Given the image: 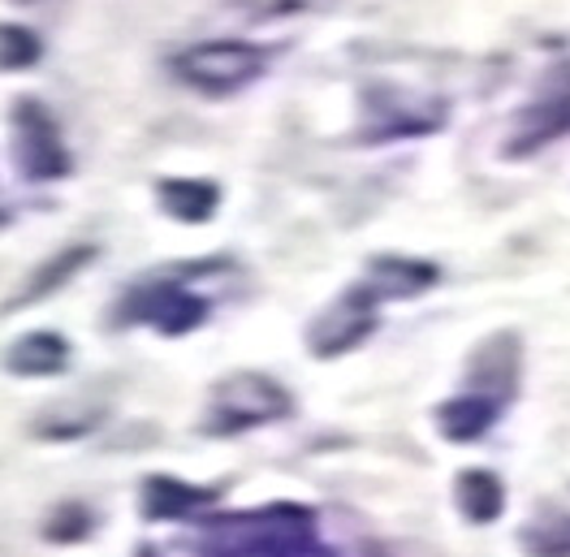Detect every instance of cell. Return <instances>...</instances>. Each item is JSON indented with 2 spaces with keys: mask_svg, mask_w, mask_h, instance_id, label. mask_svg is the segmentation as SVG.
<instances>
[{
  "mask_svg": "<svg viewBox=\"0 0 570 557\" xmlns=\"http://www.w3.org/2000/svg\"><path fill=\"white\" fill-rule=\"evenodd\" d=\"M459 506L471 522H493L505 506V492L493 471H463L459 476Z\"/></svg>",
  "mask_w": 570,
  "mask_h": 557,
  "instance_id": "7c38bea8",
  "label": "cell"
},
{
  "mask_svg": "<svg viewBox=\"0 0 570 557\" xmlns=\"http://www.w3.org/2000/svg\"><path fill=\"white\" fill-rule=\"evenodd\" d=\"M213 492H199V488H186L178 480H151L147 485V515L151 519H174V515H186L190 506H199V501H208Z\"/></svg>",
  "mask_w": 570,
  "mask_h": 557,
  "instance_id": "4fadbf2b",
  "label": "cell"
},
{
  "mask_svg": "<svg viewBox=\"0 0 570 557\" xmlns=\"http://www.w3.org/2000/svg\"><path fill=\"white\" fill-rule=\"evenodd\" d=\"M528 545L535 557H570V519L535 522L528 531Z\"/></svg>",
  "mask_w": 570,
  "mask_h": 557,
  "instance_id": "2e32d148",
  "label": "cell"
},
{
  "mask_svg": "<svg viewBox=\"0 0 570 557\" xmlns=\"http://www.w3.org/2000/svg\"><path fill=\"white\" fill-rule=\"evenodd\" d=\"M96 260V246H66V251H57L48 264H39L31 281L9 299V307H22V303H39V299H48L52 290H61L66 281L78 273V268H87Z\"/></svg>",
  "mask_w": 570,
  "mask_h": 557,
  "instance_id": "9c48e42d",
  "label": "cell"
},
{
  "mask_svg": "<svg viewBox=\"0 0 570 557\" xmlns=\"http://www.w3.org/2000/svg\"><path fill=\"white\" fill-rule=\"evenodd\" d=\"M493 419H498V402H489L484 393H466L441 407V432L450 441H475L493 428Z\"/></svg>",
  "mask_w": 570,
  "mask_h": 557,
  "instance_id": "30bf717a",
  "label": "cell"
},
{
  "mask_svg": "<svg viewBox=\"0 0 570 557\" xmlns=\"http://www.w3.org/2000/svg\"><path fill=\"white\" fill-rule=\"evenodd\" d=\"M471 372L480 384H505L514 381V338H493L484 350H475Z\"/></svg>",
  "mask_w": 570,
  "mask_h": 557,
  "instance_id": "9a60e30c",
  "label": "cell"
},
{
  "mask_svg": "<svg viewBox=\"0 0 570 557\" xmlns=\"http://www.w3.org/2000/svg\"><path fill=\"white\" fill-rule=\"evenodd\" d=\"M43 57V43L36 31L27 27H13V22H0V74L27 70Z\"/></svg>",
  "mask_w": 570,
  "mask_h": 557,
  "instance_id": "5bb4252c",
  "label": "cell"
},
{
  "mask_svg": "<svg viewBox=\"0 0 570 557\" xmlns=\"http://www.w3.org/2000/svg\"><path fill=\"white\" fill-rule=\"evenodd\" d=\"M156 199H160V208L169 212L174 221L199 225V221H208L216 212L220 190H216L213 182H204V177H165L156 186Z\"/></svg>",
  "mask_w": 570,
  "mask_h": 557,
  "instance_id": "52a82bcc",
  "label": "cell"
},
{
  "mask_svg": "<svg viewBox=\"0 0 570 557\" xmlns=\"http://www.w3.org/2000/svg\"><path fill=\"white\" fill-rule=\"evenodd\" d=\"M376 299H406L420 294L428 285H436V268L420 264V260H402V255H385L367 264V281H363Z\"/></svg>",
  "mask_w": 570,
  "mask_h": 557,
  "instance_id": "8992f818",
  "label": "cell"
},
{
  "mask_svg": "<svg viewBox=\"0 0 570 557\" xmlns=\"http://www.w3.org/2000/svg\"><path fill=\"white\" fill-rule=\"evenodd\" d=\"M4 363L18 377H57L70 363V342L57 333H27L22 342H13Z\"/></svg>",
  "mask_w": 570,
  "mask_h": 557,
  "instance_id": "ba28073f",
  "label": "cell"
},
{
  "mask_svg": "<svg viewBox=\"0 0 570 557\" xmlns=\"http://www.w3.org/2000/svg\"><path fill=\"white\" fill-rule=\"evenodd\" d=\"M208 315V303L186 294L181 285H142L130 299V320H147L160 333H190Z\"/></svg>",
  "mask_w": 570,
  "mask_h": 557,
  "instance_id": "5b68a950",
  "label": "cell"
},
{
  "mask_svg": "<svg viewBox=\"0 0 570 557\" xmlns=\"http://www.w3.org/2000/svg\"><path fill=\"white\" fill-rule=\"evenodd\" d=\"M268 70V52L247 39H208L174 57V74L204 96H234Z\"/></svg>",
  "mask_w": 570,
  "mask_h": 557,
  "instance_id": "6da1fadb",
  "label": "cell"
},
{
  "mask_svg": "<svg viewBox=\"0 0 570 557\" xmlns=\"http://www.w3.org/2000/svg\"><path fill=\"white\" fill-rule=\"evenodd\" d=\"M376 303H381V299H376L367 285H355L351 294H342V299L312 324V333H307L312 350H316L321 359L355 350L367 333H376Z\"/></svg>",
  "mask_w": 570,
  "mask_h": 557,
  "instance_id": "277c9868",
  "label": "cell"
},
{
  "mask_svg": "<svg viewBox=\"0 0 570 557\" xmlns=\"http://www.w3.org/2000/svg\"><path fill=\"white\" fill-rule=\"evenodd\" d=\"M562 130H570V91L567 96H558V100H544V105L528 108L510 152H514V156H519V152H532V147L549 143L553 135H562Z\"/></svg>",
  "mask_w": 570,
  "mask_h": 557,
  "instance_id": "8fae6325",
  "label": "cell"
},
{
  "mask_svg": "<svg viewBox=\"0 0 570 557\" xmlns=\"http://www.w3.org/2000/svg\"><path fill=\"white\" fill-rule=\"evenodd\" d=\"M289 393L273 377L259 372H238L225 377L213 389V432H234V428H255V423H273L289 416Z\"/></svg>",
  "mask_w": 570,
  "mask_h": 557,
  "instance_id": "3957f363",
  "label": "cell"
},
{
  "mask_svg": "<svg viewBox=\"0 0 570 557\" xmlns=\"http://www.w3.org/2000/svg\"><path fill=\"white\" fill-rule=\"evenodd\" d=\"M13 165L27 182H61L73 169L61 126L39 100L13 105Z\"/></svg>",
  "mask_w": 570,
  "mask_h": 557,
  "instance_id": "7a4b0ae2",
  "label": "cell"
}]
</instances>
